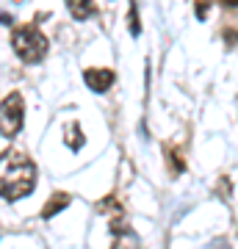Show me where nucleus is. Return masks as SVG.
Masks as SVG:
<instances>
[{"label": "nucleus", "mask_w": 238, "mask_h": 249, "mask_svg": "<svg viewBox=\"0 0 238 249\" xmlns=\"http://www.w3.org/2000/svg\"><path fill=\"white\" fill-rule=\"evenodd\" d=\"M22 116H25V103L19 91H11L9 97L0 103V133L11 139L22 130Z\"/></svg>", "instance_id": "nucleus-3"}, {"label": "nucleus", "mask_w": 238, "mask_h": 249, "mask_svg": "<svg viewBox=\"0 0 238 249\" xmlns=\"http://www.w3.org/2000/svg\"><path fill=\"white\" fill-rule=\"evenodd\" d=\"M128 25H130V34L139 36L141 34V22H139V11H136V0H130V11H128Z\"/></svg>", "instance_id": "nucleus-7"}, {"label": "nucleus", "mask_w": 238, "mask_h": 249, "mask_svg": "<svg viewBox=\"0 0 238 249\" xmlns=\"http://www.w3.org/2000/svg\"><path fill=\"white\" fill-rule=\"evenodd\" d=\"M11 47L25 64H39L50 50V42L36 25H17L11 34Z\"/></svg>", "instance_id": "nucleus-2"}, {"label": "nucleus", "mask_w": 238, "mask_h": 249, "mask_svg": "<svg viewBox=\"0 0 238 249\" xmlns=\"http://www.w3.org/2000/svg\"><path fill=\"white\" fill-rule=\"evenodd\" d=\"M70 202H72V196L67 194V191H55L53 199H47V205L42 208V216H44V219H50V216H55L61 208H67Z\"/></svg>", "instance_id": "nucleus-6"}, {"label": "nucleus", "mask_w": 238, "mask_h": 249, "mask_svg": "<svg viewBox=\"0 0 238 249\" xmlns=\"http://www.w3.org/2000/svg\"><path fill=\"white\" fill-rule=\"evenodd\" d=\"M221 6H230V9H236V0H219Z\"/></svg>", "instance_id": "nucleus-8"}, {"label": "nucleus", "mask_w": 238, "mask_h": 249, "mask_svg": "<svg viewBox=\"0 0 238 249\" xmlns=\"http://www.w3.org/2000/svg\"><path fill=\"white\" fill-rule=\"evenodd\" d=\"M83 80H86V86L92 91L103 94V91H108L111 86H114L116 75L111 70H86V72H83Z\"/></svg>", "instance_id": "nucleus-4"}, {"label": "nucleus", "mask_w": 238, "mask_h": 249, "mask_svg": "<svg viewBox=\"0 0 238 249\" xmlns=\"http://www.w3.org/2000/svg\"><path fill=\"white\" fill-rule=\"evenodd\" d=\"M36 186V166L31 160L19 158L14 163L6 166V172L0 175V196H6V199H19V196L31 194Z\"/></svg>", "instance_id": "nucleus-1"}, {"label": "nucleus", "mask_w": 238, "mask_h": 249, "mask_svg": "<svg viewBox=\"0 0 238 249\" xmlns=\"http://www.w3.org/2000/svg\"><path fill=\"white\" fill-rule=\"evenodd\" d=\"M67 9L75 19H89L97 14V3L94 0H67Z\"/></svg>", "instance_id": "nucleus-5"}]
</instances>
